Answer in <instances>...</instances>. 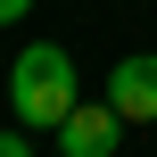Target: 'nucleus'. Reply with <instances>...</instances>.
Wrapping results in <instances>:
<instances>
[{
    "instance_id": "nucleus-2",
    "label": "nucleus",
    "mask_w": 157,
    "mask_h": 157,
    "mask_svg": "<svg viewBox=\"0 0 157 157\" xmlns=\"http://www.w3.org/2000/svg\"><path fill=\"white\" fill-rule=\"evenodd\" d=\"M108 108H116L124 124H157V50L116 58V75H108Z\"/></svg>"
},
{
    "instance_id": "nucleus-1",
    "label": "nucleus",
    "mask_w": 157,
    "mask_h": 157,
    "mask_svg": "<svg viewBox=\"0 0 157 157\" xmlns=\"http://www.w3.org/2000/svg\"><path fill=\"white\" fill-rule=\"evenodd\" d=\"M8 108H17V132H58V124L83 108L75 58H66L58 41H25L17 66H8Z\"/></svg>"
},
{
    "instance_id": "nucleus-4",
    "label": "nucleus",
    "mask_w": 157,
    "mask_h": 157,
    "mask_svg": "<svg viewBox=\"0 0 157 157\" xmlns=\"http://www.w3.org/2000/svg\"><path fill=\"white\" fill-rule=\"evenodd\" d=\"M0 157H33V141L25 132H0Z\"/></svg>"
},
{
    "instance_id": "nucleus-5",
    "label": "nucleus",
    "mask_w": 157,
    "mask_h": 157,
    "mask_svg": "<svg viewBox=\"0 0 157 157\" xmlns=\"http://www.w3.org/2000/svg\"><path fill=\"white\" fill-rule=\"evenodd\" d=\"M25 8H33V0H0V25H17V17H25Z\"/></svg>"
},
{
    "instance_id": "nucleus-6",
    "label": "nucleus",
    "mask_w": 157,
    "mask_h": 157,
    "mask_svg": "<svg viewBox=\"0 0 157 157\" xmlns=\"http://www.w3.org/2000/svg\"><path fill=\"white\" fill-rule=\"evenodd\" d=\"M50 157H58V149H50Z\"/></svg>"
},
{
    "instance_id": "nucleus-3",
    "label": "nucleus",
    "mask_w": 157,
    "mask_h": 157,
    "mask_svg": "<svg viewBox=\"0 0 157 157\" xmlns=\"http://www.w3.org/2000/svg\"><path fill=\"white\" fill-rule=\"evenodd\" d=\"M116 132H124V116H116L108 99H83V108L58 124V157H116Z\"/></svg>"
}]
</instances>
